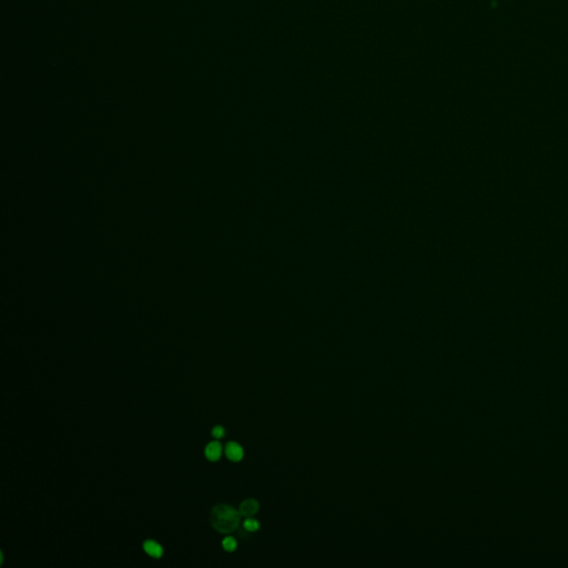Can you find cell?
Instances as JSON below:
<instances>
[{
	"mask_svg": "<svg viewBox=\"0 0 568 568\" xmlns=\"http://www.w3.org/2000/svg\"><path fill=\"white\" fill-rule=\"evenodd\" d=\"M260 509V504L256 500L253 498H248V500L243 501L240 505V514L244 516V517H251L255 514L257 513Z\"/></svg>",
	"mask_w": 568,
	"mask_h": 568,
	"instance_id": "cell-3",
	"label": "cell"
},
{
	"mask_svg": "<svg viewBox=\"0 0 568 568\" xmlns=\"http://www.w3.org/2000/svg\"><path fill=\"white\" fill-rule=\"evenodd\" d=\"M142 547H143L144 552L147 553L150 556H152L153 558H160L162 557L163 555V547L162 546L157 543L156 540H145L143 545H142Z\"/></svg>",
	"mask_w": 568,
	"mask_h": 568,
	"instance_id": "cell-5",
	"label": "cell"
},
{
	"mask_svg": "<svg viewBox=\"0 0 568 568\" xmlns=\"http://www.w3.org/2000/svg\"><path fill=\"white\" fill-rule=\"evenodd\" d=\"M211 433H212V436H213V437H216V438H222V437H225V435H226V429L223 428L222 426L217 425V426H214V427L212 428V431H211Z\"/></svg>",
	"mask_w": 568,
	"mask_h": 568,
	"instance_id": "cell-8",
	"label": "cell"
},
{
	"mask_svg": "<svg viewBox=\"0 0 568 568\" xmlns=\"http://www.w3.org/2000/svg\"><path fill=\"white\" fill-rule=\"evenodd\" d=\"M243 527L247 532H256L260 528V523L255 518H247L243 523Z\"/></svg>",
	"mask_w": 568,
	"mask_h": 568,
	"instance_id": "cell-7",
	"label": "cell"
},
{
	"mask_svg": "<svg viewBox=\"0 0 568 568\" xmlns=\"http://www.w3.org/2000/svg\"><path fill=\"white\" fill-rule=\"evenodd\" d=\"M226 456L232 462H240L244 456V451L242 446L236 442H229L225 449Z\"/></svg>",
	"mask_w": 568,
	"mask_h": 568,
	"instance_id": "cell-2",
	"label": "cell"
},
{
	"mask_svg": "<svg viewBox=\"0 0 568 568\" xmlns=\"http://www.w3.org/2000/svg\"><path fill=\"white\" fill-rule=\"evenodd\" d=\"M204 455L211 462H217L222 455V446L219 442H211L204 449Z\"/></svg>",
	"mask_w": 568,
	"mask_h": 568,
	"instance_id": "cell-4",
	"label": "cell"
},
{
	"mask_svg": "<svg viewBox=\"0 0 568 568\" xmlns=\"http://www.w3.org/2000/svg\"><path fill=\"white\" fill-rule=\"evenodd\" d=\"M222 547L225 548L227 552H234L238 547V543H236V540L233 539V537H226L225 540H222Z\"/></svg>",
	"mask_w": 568,
	"mask_h": 568,
	"instance_id": "cell-6",
	"label": "cell"
},
{
	"mask_svg": "<svg viewBox=\"0 0 568 568\" xmlns=\"http://www.w3.org/2000/svg\"><path fill=\"white\" fill-rule=\"evenodd\" d=\"M240 517V511L227 504L214 506L210 513L211 525L221 534H229L234 532L239 527Z\"/></svg>",
	"mask_w": 568,
	"mask_h": 568,
	"instance_id": "cell-1",
	"label": "cell"
}]
</instances>
